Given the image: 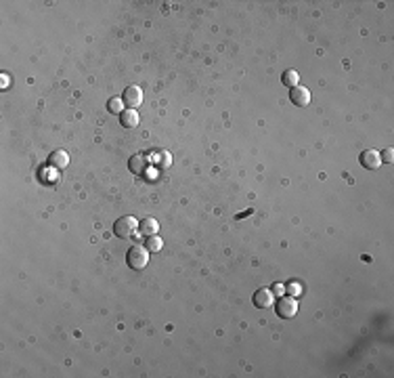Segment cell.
<instances>
[{"mask_svg":"<svg viewBox=\"0 0 394 378\" xmlns=\"http://www.w3.org/2000/svg\"><path fill=\"white\" fill-rule=\"evenodd\" d=\"M379 158H382V162H386V164H390L392 160H394V151L388 147V149H384L382 154H379Z\"/></svg>","mask_w":394,"mask_h":378,"instance_id":"e0dca14e","label":"cell"},{"mask_svg":"<svg viewBox=\"0 0 394 378\" xmlns=\"http://www.w3.org/2000/svg\"><path fill=\"white\" fill-rule=\"evenodd\" d=\"M159 229V225H157V221L155 218H151V216H147L145 221H141L138 223V231L145 235V237H151V235H155V231Z\"/></svg>","mask_w":394,"mask_h":378,"instance_id":"9c48e42d","label":"cell"},{"mask_svg":"<svg viewBox=\"0 0 394 378\" xmlns=\"http://www.w3.org/2000/svg\"><path fill=\"white\" fill-rule=\"evenodd\" d=\"M283 84L293 89V86H298V72L296 70H287L283 74Z\"/></svg>","mask_w":394,"mask_h":378,"instance_id":"7c38bea8","label":"cell"},{"mask_svg":"<svg viewBox=\"0 0 394 378\" xmlns=\"http://www.w3.org/2000/svg\"><path fill=\"white\" fill-rule=\"evenodd\" d=\"M120 116H122V126H124V128H135V126L138 124L137 109H124Z\"/></svg>","mask_w":394,"mask_h":378,"instance_id":"30bf717a","label":"cell"},{"mask_svg":"<svg viewBox=\"0 0 394 378\" xmlns=\"http://www.w3.org/2000/svg\"><path fill=\"white\" fill-rule=\"evenodd\" d=\"M138 227V223L132 216H120L116 223H113V234L122 240H128V237L135 235V231Z\"/></svg>","mask_w":394,"mask_h":378,"instance_id":"7a4b0ae2","label":"cell"},{"mask_svg":"<svg viewBox=\"0 0 394 378\" xmlns=\"http://www.w3.org/2000/svg\"><path fill=\"white\" fill-rule=\"evenodd\" d=\"M275 313L281 317V320H291L293 315L298 313V301L293 296H281L275 307Z\"/></svg>","mask_w":394,"mask_h":378,"instance_id":"3957f363","label":"cell"},{"mask_svg":"<svg viewBox=\"0 0 394 378\" xmlns=\"http://www.w3.org/2000/svg\"><path fill=\"white\" fill-rule=\"evenodd\" d=\"M147 166H149V160H147L145 154L132 156L130 162H128V168H130V172H135V175H143V172L147 170Z\"/></svg>","mask_w":394,"mask_h":378,"instance_id":"ba28073f","label":"cell"},{"mask_svg":"<svg viewBox=\"0 0 394 378\" xmlns=\"http://www.w3.org/2000/svg\"><path fill=\"white\" fill-rule=\"evenodd\" d=\"M162 246H164V240H159L157 235L147 237V250H149V252H157V250H162Z\"/></svg>","mask_w":394,"mask_h":378,"instance_id":"5bb4252c","label":"cell"},{"mask_svg":"<svg viewBox=\"0 0 394 378\" xmlns=\"http://www.w3.org/2000/svg\"><path fill=\"white\" fill-rule=\"evenodd\" d=\"M271 292H273V294H277V296H281V294L285 292V286H281V284H275V286L271 288Z\"/></svg>","mask_w":394,"mask_h":378,"instance_id":"ac0fdd59","label":"cell"},{"mask_svg":"<svg viewBox=\"0 0 394 378\" xmlns=\"http://www.w3.org/2000/svg\"><path fill=\"white\" fill-rule=\"evenodd\" d=\"M107 109L111 111V114H122L124 111V99H109V103H107Z\"/></svg>","mask_w":394,"mask_h":378,"instance_id":"4fadbf2b","label":"cell"},{"mask_svg":"<svg viewBox=\"0 0 394 378\" xmlns=\"http://www.w3.org/2000/svg\"><path fill=\"white\" fill-rule=\"evenodd\" d=\"M360 166L367 168V170H377L379 166H382V158H379V151L376 149H367L360 154Z\"/></svg>","mask_w":394,"mask_h":378,"instance_id":"5b68a950","label":"cell"},{"mask_svg":"<svg viewBox=\"0 0 394 378\" xmlns=\"http://www.w3.org/2000/svg\"><path fill=\"white\" fill-rule=\"evenodd\" d=\"M126 263H128L130 269H145L147 263H149V250L143 246H132L126 254Z\"/></svg>","mask_w":394,"mask_h":378,"instance_id":"6da1fadb","label":"cell"},{"mask_svg":"<svg viewBox=\"0 0 394 378\" xmlns=\"http://www.w3.org/2000/svg\"><path fill=\"white\" fill-rule=\"evenodd\" d=\"M252 303H254V307L256 309H269V307H273V303H275V294H273L271 290H266V288H260V290L254 292Z\"/></svg>","mask_w":394,"mask_h":378,"instance_id":"277c9868","label":"cell"},{"mask_svg":"<svg viewBox=\"0 0 394 378\" xmlns=\"http://www.w3.org/2000/svg\"><path fill=\"white\" fill-rule=\"evenodd\" d=\"M124 103L128 105L130 109H137L138 105L143 103V90L138 89V86H128V89L124 90Z\"/></svg>","mask_w":394,"mask_h":378,"instance_id":"52a82bcc","label":"cell"},{"mask_svg":"<svg viewBox=\"0 0 394 378\" xmlns=\"http://www.w3.org/2000/svg\"><path fill=\"white\" fill-rule=\"evenodd\" d=\"M285 290H287V292H290L291 296H300V294H302V286H300V284H296V282L290 284V286H287Z\"/></svg>","mask_w":394,"mask_h":378,"instance_id":"2e32d148","label":"cell"},{"mask_svg":"<svg viewBox=\"0 0 394 378\" xmlns=\"http://www.w3.org/2000/svg\"><path fill=\"white\" fill-rule=\"evenodd\" d=\"M51 164H52L55 168H65V166L69 164V156L65 154V151H61V149H59V151H52V154H51Z\"/></svg>","mask_w":394,"mask_h":378,"instance_id":"8fae6325","label":"cell"},{"mask_svg":"<svg viewBox=\"0 0 394 378\" xmlns=\"http://www.w3.org/2000/svg\"><path fill=\"white\" fill-rule=\"evenodd\" d=\"M155 162H157V166H164V168H168L170 164H172V158H170V154H168V151H164V154H157Z\"/></svg>","mask_w":394,"mask_h":378,"instance_id":"9a60e30c","label":"cell"},{"mask_svg":"<svg viewBox=\"0 0 394 378\" xmlns=\"http://www.w3.org/2000/svg\"><path fill=\"white\" fill-rule=\"evenodd\" d=\"M290 99H291L293 105H298V108H306V105L310 103V90L298 84L290 90Z\"/></svg>","mask_w":394,"mask_h":378,"instance_id":"8992f818","label":"cell"}]
</instances>
